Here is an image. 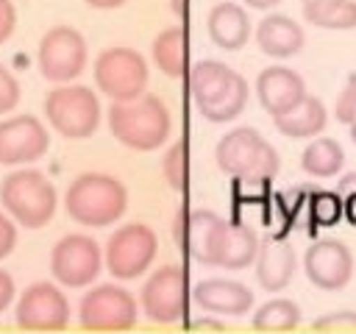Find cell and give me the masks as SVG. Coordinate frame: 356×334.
Returning <instances> with one entry per match:
<instances>
[{
  "instance_id": "1",
  "label": "cell",
  "mask_w": 356,
  "mask_h": 334,
  "mask_svg": "<svg viewBox=\"0 0 356 334\" xmlns=\"http://www.w3.org/2000/svg\"><path fill=\"white\" fill-rule=\"evenodd\" d=\"M189 92L195 109L209 122H231L248 103V81L222 61L203 58L189 67Z\"/></svg>"
},
{
  "instance_id": "2",
  "label": "cell",
  "mask_w": 356,
  "mask_h": 334,
  "mask_svg": "<svg viewBox=\"0 0 356 334\" xmlns=\"http://www.w3.org/2000/svg\"><path fill=\"white\" fill-rule=\"evenodd\" d=\"M108 131L114 139L131 150H156L170 139L172 120L161 97L156 95H139L134 100L111 103L108 106Z\"/></svg>"
},
{
  "instance_id": "3",
  "label": "cell",
  "mask_w": 356,
  "mask_h": 334,
  "mask_svg": "<svg viewBox=\"0 0 356 334\" xmlns=\"http://www.w3.org/2000/svg\"><path fill=\"white\" fill-rule=\"evenodd\" d=\"M64 209L78 225H114L128 209V189L120 178L106 173H81L64 195Z\"/></svg>"
},
{
  "instance_id": "4",
  "label": "cell",
  "mask_w": 356,
  "mask_h": 334,
  "mask_svg": "<svg viewBox=\"0 0 356 334\" xmlns=\"http://www.w3.org/2000/svg\"><path fill=\"white\" fill-rule=\"evenodd\" d=\"M0 203L14 217L17 225L25 228H44L58 206L56 186L39 170L22 167L8 173L0 181Z\"/></svg>"
},
{
  "instance_id": "5",
  "label": "cell",
  "mask_w": 356,
  "mask_h": 334,
  "mask_svg": "<svg viewBox=\"0 0 356 334\" xmlns=\"http://www.w3.org/2000/svg\"><path fill=\"white\" fill-rule=\"evenodd\" d=\"M214 159L217 167L231 178H273L281 167L275 148L250 125L222 134Z\"/></svg>"
},
{
  "instance_id": "6",
  "label": "cell",
  "mask_w": 356,
  "mask_h": 334,
  "mask_svg": "<svg viewBox=\"0 0 356 334\" xmlns=\"http://www.w3.org/2000/svg\"><path fill=\"white\" fill-rule=\"evenodd\" d=\"M44 117L64 139H89L100 125V100L89 86L58 84L44 97Z\"/></svg>"
},
{
  "instance_id": "7",
  "label": "cell",
  "mask_w": 356,
  "mask_h": 334,
  "mask_svg": "<svg viewBox=\"0 0 356 334\" xmlns=\"http://www.w3.org/2000/svg\"><path fill=\"white\" fill-rule=\"evenodd\" d=\"M92 75H95L97 89L111 103H122V100H134L145 95L147 78H150L145 56L134 47H106L95 58Z\"/></svg>"
},
{
  "instance_id": "8",
  "label": "cell",
  "mask_w": 356,
  "mask_h": 334,
  "mask_svg": "<svg viewBox=\"0 0 356 334\" xmlns=\"http://www.w3.org/2000/svg\"><path fill=\"white\" fill-rule=\"evenodd\" d=\"M156 250H159V239L150 225L145 223L120 225L106 242V270L120 281L139 278L153 264Z\"/></svg>"
},
{
  "instance_id": "9",
  "label": "cell",
  "mask_w": 356,
  "mask_h": 334,
  "mask_svg": "<svg viewBox=\"0 0 356 334\" xmlns=\"http://www.w3.org/2000/svg\"><path fill=\"white\" fill-rule=\"evenodd\" d=\"M139 315L136 298L117 284H97L83 292L78 303V320L86 331H128Z\"/></svg>"
},
{
  "instance_id": "10",
  "label": "cell",
  "mask_w": 356,
  "mask_h": 334,
  "mask_svg": "<svg viewBox=\"0 0 356 334\" xmlns=\"http://www.w3.org/2000/svg\"><path fill=\"white\" fill-rule=\"evenodd\" d=\"M36 61L44 81L70 84L86 67V39L70 25H56L42 36Z\"/></svg>"
},
{
  "instance_id": "11",
  "label": "cell",
  "mask_w": 356,
  "mask_h": 334,
  "mask_svg": "<svg viewBox=\"0 0 356 334\" xmlns=\"http://www.w3.org/2000/svg\"><path fill=\"white\" fill-rule=\"evenodd\" d=\"M103 270V250L86 234H67L50 250V273L58 284L81 289L89 287Z\"/></svg>"
},
{
  "instance_id": "12",
  "label": "cell",
  "mask_w": 356,
  "mask_h": 334,
  "mask_svg": "<svg viewBox=\"0 0 356 334\" xmlns=\"http://www.w3.org/2000/svg\"><path fill=\"white\" fill-rule=\"evenodd\" d=\"M225 225H228V220H222L220 214H214L209 209H192V212L181 209L175 214L172 234H175L178 248L186 250L189 259H195L197 264H206V267H217Z\"/></svg>"
},
{
  "instance_id": "13",
  "label": "cell",
  "mask_w": 356,
  "mask_h": 334,
  "mask_svg": "<svg viewBox=\"0 0 356 334\" xmlns=\"http://www.w3.org/2000/svg\"><path fill=\"white\" fill-rule=\"evenodd\" d=\"M142 312L153 323H175L186 315L189 303V287H186V273L178 264H164L150 273V278L142 287L139 295Z\"/></svg>"
},
{
  "instance_id": "14",
  "label": "cell",
  "mask_w": 356,
  "mask_h": 334,
  "mask_svg": "<svg viewBox=\"0 0 356 334\" xmlns=\"http://www.w3.org/2000/svg\"><path fill=\"white\" fill-rule=\"evenodd\" d=\"M14 315L25 331H61L70 323V301L56 284L36 281L19 292Z\"/></svg>"
},
{
  "instance_id": "15",
  "label": "cell",
  "mask_w": 356,
  "mask_h": 334,
  "mask_svg": "<svg viewBox=\"0 0 356 334\" xmlns=\"http://www.w3.org/2000/svg\"><path fill=\"white\" fill-rule=\"evenodd\" d=\"M50 136L42 120L33 114H17L0 120V164L19 167L42 159L47 153Z\"/></svg>"
},
{
  "instance_id": "16",
  "label": "cell",
  "mask_w": 356,
  "mask_h": 334,
  "mask_svg": "<svg viewBox=\"0 0 356 334\" xmlns=\"http://www.w3.org/2000/svg\"><path fill=\"white\" fill-rule=\"evenodd\" d=\"M306 278L325 292L342 289L353 276V253L339 239H317L303 256Z\"/></svg>"
},
{
  "instance_id": "17",
  "label": "cell",
  "mask_w": 356,
  "mask_h": 334,
  "mask_svg": "<svg viewBox=\"0 0 356 334\" xmlns=\"http://www.w3.org/2000/svg\"><path fill=\"white\" fill-rule=\"evenodd\" d=\"M253 267H256V281H259L261 289L281 292L292 281L295 267H298L295 248L284 237L270 234V237L259 239V250H256Z\"/></svg>"
},
{
  "instance_id": "18",
  "label": "cell",
  "mask_w": 356,
  "mask_h": 334,
  "mask_svg": "<svg viewBox=\"0 0 356 334\" xmlns=\"http://www.w3.org/2000/svg\"><path fill=\"white\" fill-rule=\"evenodd\" d=\"M192 301L195 306H200L209 315H228V317H239L248 315L253 306V292L231 278H203L195 284L192 289Z\"/></svg>"
},
{
  "instance_id": "19",
  "label": "cell",
  "mask_w": 356,
  "mask_h": 334,
  "mask_svg": "<svg viewBox=\"0 0 356 334\" xmlns=\"http://www.w3.org/2000/svg\"><path fill=\"white\" fill-rule=\"evenodd\" d=\"M306 95V84L303 78L289 70V67H264L256 75V97L261 103V109L275 117L281 111H286L289 106H295L300 97Z\"/></svg>"
},
{
  "instance_id": "20",
  "label": "cell",
  "mask_w": 356,
  "mask_h": 334,
  "mask_svg": "<svg viewBox=\"0 0 356 334\" xmlns=\"http://www.w3.org/2000/svg\"><path fill=\"white\" fill-rule=\"evenodd\" d=\"M206 31L220 50H242L250 39V17L239 3L222 0L209 11Z\"/></svg>"
},
{
  "instance_id": "21",
  "label": "cell",
  "mask_w": 356,
  "mask_h": 334,
  "mask_svg": "<svg viewBox=\"0 0 356 334\" xmlns=\"http://www.w3.org/2000/svg\"><path fill=\"white\" fill-rule=\"evenodd\" d=\"M256 45L264 56H273V58H289V56H298L306 36H303V28L286 17V14H267L259 25H256Z\"/></svg>"
},
{
  "instance_id": "22",
  "label": "cell",
  "mask_w": 356,
  "mask_h": 334,
  "mask_svg": "<svg viewBox=\"0 0 356 334\" xmlns=\"http://www.w3.org/2000/svg\"><path fill=\"white\" fill-rule=\"evenodd\" d=\"M325 122H328L325 106L314 95H303L295 106L273 117V125L289 139H312L325 128Z\"/></svg>"
},
{
  "instance_id": "23",
  "label": "cell",
  "mask_w": 356,
  "mask_h": 334,
  "mask_svg": "<svg viewBox=\"0 0 356 334\" xmlns=\"http://www.w3.org/2000/svg\"><path fill=\"white\" fill-rule=\"evenodd\" d=\"M153 61L167 78L189 75V36L186 28L170 25L153 39Z\"/></svg>"
},
{
  "instance_id": "24",
  "label": "cell",
  "mask_w": 356,
  "mask_h": 334,
  "mask_svg": "<svg viewBox=\"0 0 356 334\" xmlns=\"http://www.w3.org/2000/svg\"><path fill=\"white\" fill-rule=\"evenodd\" d=\"M256 250H259V237H256V231H253L248 223L234 220V223L225 225V237H222V245H220L217 267H225V270H245V267L253 264Z\"/></svg>"
},
{
  "instance_id": "25",
  "label": "cell",
  "mask_w": 356,
  "mask_h": 334,
  "mask_svg": "<svg viewBox=\"0 0 356 334\" xmlns=\"http://www.w3.org/2000/svg\"><path fill=\"white\" fill-rule=\"evenodd\" d=\"M345 164V153L337 139L331 136H312L306 150L300 153V167L303 173L314 178H334Z\"/></svg>"
},
{
  "instance_id": "26",
  "label": "cell",
  "mask_w": 356,
  "mask_h": 334,
  "mask_svg": "<svg viewBox=\"0 0 356 334\" xmlns=\"http://www.w3.org/2000/svg\"><path fill=\"white\" fill-rule=\"evenodd\" d=\"M303 17L309 25L323 31H350L356 28V3L353 0H312L303 3Z\"/></svg>"
},
{
  "instance_id": "27",
  "label": "cell",
  "mask_w": 356,
  "mask_h": 334,
  "mask_svg": "<svg viewBox=\"0 0 356 334\" xmlns=\"http://www.w3.org/2000/svg\"><path fill=\"white\" fill-rule=\"evenodd\" d=\"M300 323V309L289 298H273L261 303L253 315L256 331H292Z\"/></svg>"
},
{
  "instance_id": "28",
  "label": "cell",
  "mask_w": 356,
  "mask_h": 334,
  "mask_svg": "<svg viewBox=\"0 0 356 334\" xmlns=\"http://www.w3.org/2000/svg\"><path fill=\"white\" fill-rule=\"evenodd\" d=\"M312 192H314V186H295V189L281 192L286 214H289V228H300L309 237L317 234V225L312 217Z\"/></svg>"
},
{
  "instance_id": "29",
  "label": "cell",
  "mask_w": 356,
  "mask_h": 334,
  "mask_svg": "<svg viewBox=\"0 0 356 334\" xmlns=\"http://www.w3.org/2000/svg\"><path fill=\"white\" fill-rule=\"evenodd\" d=\"M161 173L175 192H184L189 186V150H186L184 139H178L167 148V153L161 159Z\"/></svg>"
},
{
  "instance_id": "30",
  "label": "cell",
  "mask_w": 356,
  "mask_h": 334,
  "mask_svg": "<svg viewBox=\"0 0 356 334\" xmlns=\"http://www.w3.org/2000/svg\"><path fill=\"white\" fill-rule=\"evenodd\" d=\"M342 209H345V198L342 192L334 189H314L312 192V217L317 228H331L342 220Z\"/></svg>"
},
{
  "instance_id": "31",
  "label": "cell",
  "mask_w": 356,
  "mask_h": 334,
  "mask_svg": "<svg viewBox=\"0 0 356 334\" xmlns=\"http://www.w3.org/2000/svg\"><path fill=\"white\" fill-rule=\"evenodd\" d=\"M312 331H350L356 334V312H331L312 323Z\"/></svg>"
},
{
  "instance_id": "32",
  "label": "cell",
  "mask_w": 356,
  "mask_h": 334,
  "mask_svg": "<svg viewBox=\"0 0 356 334\" xmlns=\"http://www.w3.org/2000/svg\"><path fill=\"white\" fill-rule=\"evenodd\" d=\"M19 103V84L17 78L0 64V117L14 111V106Z\"/></svg>"
},
{
  "instance_id": "33",
  "label": "cell",
  "mask_w": 356,
  "mask_h": 334,
  "mask_svg": "<svg viewBox=\"0 0 356 334\" xmlns=\"http://www.w3.org/2000/svg\"><path fill=\"white\" fill-rule=\"evenodd\" d=\"M353 106H356V72L348 75V81H345V86H342V92L337 97V120L348 125Z\"/></svg>"
},
{
  "instance_id": "34",
  "label": "cell",
  "mask_w": 356,
  "mask_h": 334,
  "mask_svg": "<svg viewBox=\"0 0 356 334\" xmlns=\"http://www.w3.org/2000/svg\"><path fill=\"white\" fill-rule=\"evenodd\" d=\"M17 248V225L8 212H0V259L11 256Z\"/></svg>"
},
{
  "instance_id": "35",
  "label": "cell",
  "mask_w": 356,
  "mask_h": 334,
  "mask_svg": "<svg viewBox=\"0 0 356 334\" xmlns=\"http://www.w3.org/2000/svg\"><path fill=\"white\" fill-rule=\"evenodd\" d=\"M14 28H17V8L11 0H0V45L11 39Z\"/></svg>"
},
{
  "instance_id": "36",
  "label": "cell",
  "mask_w": 356,
  "mask_h": 334,
  "mask_svg": "<svg viewBox=\"0 0 356 334\" xmlns=\"http://www.w3.org/2000/svg\"><path fill=\"white\" fill-rule=\"evenodd\" d=\"M14 278L6 273V270H0V315L11 306V301H14Z\"/></svg>"
},
{
  "instance_id": "37",
  "label": "cell",
  "mask_w": 356,
  "mask_h": 334,
  "mask_svg": "<svg viewBox=\"0 0 356 334\" xmlns=\"http://www.w3.org/2000/svg\"><path fill=\"white\" fill-rule=\"evenodd\" d=\"M189 328L192 331H225V323H220L214 317H197L189 323Z\"/></svg>"
},
{
  "instance_id": "38",
  "label": "cell",
  "mask_w": 356,
  "mask_h": 334,
  "mask_svg": "<svg viewBox=\"0 0 356 334\" xmlns=\"http://www.w3.org/2000/svg\"><path fill=\"white\" fill-rule=\"evenodd\" d=\"M345 198V209H342V217L356 228V189H350V192H345L342 195Z\"/></svg>"
},
{
  "instance_id": "39",
  "label": "cell",
  "mask_w": 356,
  "mask_h": 334,
  "mask_svg": "<svg viewBox=\"0 0 356 334\" xmlns=\"http://www.w3.org/2000/svg\"><path fill=\"white\" fill-rule=\"evenodd\" d=\"M86 6H92V8H100V11H111V8H120V6H125L128 0H83Z\"/></svg>"
},
{
  "instance_id": "40",
  "label": "cell",
  "mask_w": 356,
  "mask_h": 334,
  "mask_svg": "<svg viewBox=\"0 0 356 334\" xmlns=\"http://www.w3.org/2000/svg\"><path fill=\"white\" fill-rule=\"evenodd\" d=\"M350 189H356V173H350V175H345V178H339V184H337V192H350Z\"/></svg>"
},
{
  "instance_id": "41",
  "label": "cell",
  "mask_w": 356,
  "mask_h": 334,
  "mask_svg": "<svg viewBox=\"0 0 356 334\" xmlns=\"http://www.w3.org/2000/svg\"><path fill=\"white\" fill-rule=\"evenodd\" d=\"M245 6H250V8H259V11H267V8H273V6H278L281 0H242Z\"/></svg>"
},
{
  "instance_id": "42",
  "label": "cell",
  "mask_w": 356,
  "mask_h": 334,
  "mask_svg": "<svg viewBox=\"0 0 356 334\" xmlns=\"http://www.w3.org/2000/svg\"><path fill=\"white\" fill-rule=\"evenodd\" d=\"M170 3H172V11L178 17H186V0H170Z\"/></svg>"
},
{
  "instance_id": "43",
  "label": "cell",
  "mask_w": 356,
  "mask_h": 334,
  "mask_svg": "<svg viewBox=\"0 0 356 334\" xmlns=\"http://www.w3.org/2000/svg\"><path fill=\"white\" fill-rule=\"evenodd\" d=\"M348 128H350V136H353V142H356V106H353V111H350V120H348Z\"/></svg>"
},
{
  "instance_id": "44",
  "label": "cell",
  "mask_w": 356,
  "mask_h": 334,
  "mask_svg": "<svg viewBox=\"0 0 356 334\" xmlns=\"http://www.w3.org/2000/svg\"><path fill=\"white\" fill-rule=\"evenodd\" d=\"M300 3H312V0H300Z\"/></svg>"
}]
</instances>
